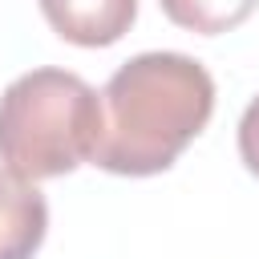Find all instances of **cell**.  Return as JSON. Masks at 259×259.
<instances>
[{"mask_svg": "<svg viewBox=\"0 0 259 259\" xmlns=\"http://www.w3.org/2000/svg\"><path fill=\"white\" fill-rule=\"evenodd\" d=\"M105 130L93 166L125 178H150L206 130L214 113V77L186 53H138L101 89Z\"/></svg>", "mask_w": 259, "mask_h": 259, "instance_id": "1", "label": "cell"}, {"mask_svg": "<svg viewBox=\"0 0 259 259\" xmlns=\"http://www.w3.org/2000/svg\"><path fill=\"white\" fill-rule=\"evenodd\" d=\"M101 130V93L69 69L20 73L0 93V162L28 182L93 162Z\"/></svg>", "mask_w": 259, "mask_h": 259, "instance_id": "2", "label": "cell"}, {"mask_svg": "<svg viewBox=\"0 0 259 259\" xmlns=\"http://www.w3.org/2000/svg\"><path fill=\"white\" fill-rule=\"evenodd\" d=\"M36 4L53 24V32L81 49L117 45L138 16V0H36Z\"/></svg>", "mask_w": 259, "mask_h": 259, "instance_id": "3", "label": "cell"}, {"mask_svg": "<svg viewBox=\"0 0 259 259\" xmlns=\"http://www.w3.org/2000/svg\"><path fill=\"white\" fill-rule=\"evenodd\" d=\"M49 231V202L36 182L0 166V259H32Z\"/></svg>", "mask_w": 259, "mask_h": 259, "instance_id": "4", "label": "cell"}, {"mask_svg": "<svg viewBox=\"0 0 259 259\" xmlns=\"http://www.w3.org/2000/svg\"><path fill=\"white\" fill-rule=\"evenodd\" d=\"M158 4L178 28H190L198 36L231 32L259 8V0H158Z\"/></svg>", "mask_w": 259, "mask_h": 259, "instance_id": "5", "label": "cell"}, {"mask_svg": "<svg viewBox=\"0 0 259 259\" xmlns=\"http://www.w3.org/2000/svg\"><path fill=\"white\" fill-rule=\"evenodd\" d=\"M239 158L259 178V97H251V105L239 117Z\"/></svg>", "mask_w": 259, "mask_h": 259, "instance_id": "6", "label": "cell"}]
</instances>
